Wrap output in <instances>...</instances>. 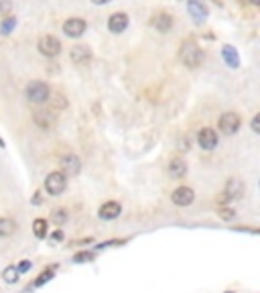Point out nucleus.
Wrapping results in <instances>:
<instances>
[{"label": "nucleus", "mask_w": 260, "mask_h": 293, "mask_svg": "<svg viewBox=\"0 0 260 293\" xmlns=\"http://www.w3.org/2000/svg\"><path fill=\"white\" fill-rule=\"evenodd\" d=\"M218 216H220L222 220H234V218H236V212H234L232 208H220Z\"/></svg>", "instance_id": "28"}, {"label": "nucleus", "mask_w": 260, "mask_h": 293, "mask_svg": "<svg viewBox=\"0 0 260 293\" xmlns=\"http://www.w3.org/2000/svg\"><path fill=\"white\" fill-rule=\"evenodd\" d=\"M179 59L185 67H189V70H195V67H199L205 59V53L203 49L199 47V45H195L193 41H185L181 45V51H179Z\"/></svg>", "instance_id": "1"}, {"label": "nucleus", "mask_w": 260, "mask_h": 293, "mask_svg": "<svg viewBox=\"0 0 260 293\" xmlns=\"http://www.w3.org/2000/svg\"><path fill=\"white\" fill-rule=\"evenodd\" d=\"M61 173L65 177H71V175H77L81 171V161H79V157L73 155V153H67V155H63L61 157Z\"/></svg>", "instance_id": "7"}, {"label": "nucleus", "mask_w": 260, "mask_h": 293, "mask_svg": "<svg viewBox=\"0 0 260 293\" xmlns=\"http://www.w3.org/2000/svg\"><path fill=\"white\" fill-rule=\"evenodd\" d=\"M16 27V16H4L2 18V27H0V33L2 35H10V31Z\"/></svg>", "instance_id": "23"}, {"label": "nucleus", "mask_w": 260, "mask_h": 293, "mask_svg": "<svg viewBox=\"0 0 260 293\" xmlns=\"http://www.w3.org/2000/svg\"><path fill=\"white\" fill-rule=\"evenodd\" d=\"M120 212H122V206L118 204V201H106V204L98 210V216L102 220H114V218L120 216Z\"/></svg>", "instance_id": "14"}, {"label": "nucleus", "mask_w": 260, "mask_h": 293, "mask_svg": "<svg viewBox=\"0 0 260 293\" xmlns=\"http://www.w3.org/2000/svg\"><path fill=\"white\" fill-rule=\"evenodd\" d=\"M67 218H69V214H67V210H65V208H57L51 214V220L57 224V226H63V224L67 222Z\"/></svg>", "instance_id": "21"}, {"label": "nucleus", "mask_w": 260, "mask_h": 293, "mask_svg": "<svg viewBox=\"0 0 260 293\" xmlns=\"http://www.w3.org/2000/svg\"><path fill=\"white\" fill-rule=\"evenodd\" d=\"M33 204H41V194H35V199H33Z\"/></svg>", "instance_id": "33"}, {"label": "nucleus", "mask_w": 260, "mask_h": 293, "mask_svg": "<svg viewBox=\"0 0 260 293\" xmlns=\"http://www.w3.org/2000/svg\"><path fill=\"white\" fill-rule=\"evenodd\" d=\"M244 184L240 182L238 177H230L228 182H226V188H224V195L232 201V199H240L244 195Z\"/></svg>", "instance_id": "10"}, {"label": "nucleus", "mask_w": 260, "mask_h": 293, "mask_svg": "<svg viewBox=\"0 0 260 293\" xmlns=\"http://www.w3.org/2000/svg\"><path fill=\"white\" fill-rule=\"evenodd\" d=\"M53 279V271L49 269V271H43L35 281H33V287H41V285H45L47 281H51Z\"/></svg>", "instance_id": "24"}, {"label": "nucleus", "mask_w": 260, "mask_h": 293, "mask_svg": "<svg viewBox=\"0 0 260 293\" xmlns=\"http://www.w3.org/2000/svg\"><path fill=\"white\" fill-rule=\"evenodd\" d=\"M153 25H155V29H157L159 33H169V31L173 29V16H171L169 12H161V14L155 16Z\"/></svg>", "instance_id": "16"}, {"label": "nucleus", "mask_w": 260, "mask_h": 293, "mask_svg": "<svg viewBox=\"0 0 260 293\" xmlns=\"http://www.w3.org/2000/svg\"><path fill=\"white\" fill-rule=\"evenodd\" d=\"M67 188V177H65L61 171H53L45 177V190L49 195H61Z\"/></svg>", "instance_id": "3"}, {"label": "nucleus", "mask_w": 260, "mask_h": 293, "mask_svg": "<svg viewBox=\"0 0 260 293\" xmlns=\"http://www.w3.org/2000/svg\"><path fill=\"white\" fill-rule=\"evenodd\" d=\"M16 232V222L12 218H0V238L12 236Z\"/></svg>", "instance_id": "19"}, {"label": "nucleus", "mask_w": 260, "mask_h": 293, "mask_svg": "<svg viewBox=\"0 0 260 293\" xmlns=\"http://www.w3.org/2000/svg\"><path fill=\"white\" fill-rule=\"evenodd\" d=\"M85 29H88V22H85L83 18H69L63 22V33L71 37V39H77L85 33Z\"/></svg>", "instance_id": "9"}, {"label": "nucleus", "mask_w": 260, "mask_h": 293, "mask_svg": "<svg viewBox=\"0 0 260 293\" xmlns=\"http://www.w3.org/2000/svg\"><path fill=\"white\" fill-rule=\"evenodd\" d=\"M169 175H171L173 179L185 177V175H187V163H185L183 159H173V161L169 163Z\"/></svg>", "instance_id": "17"}, {"label": "nucleus", "mask_w": 260, "mask_h": 293, "mask_svg": "<svg viewBox=\"0 0 260 293\" xmlns=\"http://www.w3.org/2000/svg\"><path fill=\"white\" fill-rule=\"evenodd\" d=\"M25 96L33 104H45L49 100V96H51V90H49V86L45 82H37L35 80L25 88Z\"/></svg>", "instance_id": "2"}, {"label": "nucleus", "mask_w": 260, "mask_h": 293, "mask_svg": "<svg viewBox=\"0 0 260 293\" xmlns=\"http://www.w3.org/2000/svg\"><path fill=\"white\" fill-rule=\"evenodd\" d=\"M92 2H94V4H100V6H104V4H108V2H110V0H92Z\"/></svg>", "instance_id": "32"}, {"label": "nucleus", "mask_w": 260, "mask_h": 293, "mask_svg": "<svg viewBox=\"0 0 260 293\" xmlns=\"http://www.w3.org/2000/svg\"><path fill=\"white\" fill-rule=\"evenodd\" d=\"M39 51L45 57H57L61 53V41L53 35H43L39 39Z\"/></svg>", "instance_id": "4"}, {"label": "nucleus", "mask_w": 260, "mask_h": 293, "mask_svg": "<svg viewBox=\"0 0 260 293\" xmlns=\"http://www.w3.org/2000/svg\"><path fill=\"white\" fill-rule=\"evenodd\" d=\"M238 2H242V4H246V2H250V0H238Z\"/></svg>", "instance_id": "34"}, {"label": "nucleus", "mask_w": 260, "mask_h": 293, "mask_svg": "<svg viewBox=\"0 0 260 293\" xmlns=\"http://www.w3.org/2000/svg\"><path fill=\"white\" fill-rule=\"evenodd\" d=\"M12 10V0H0V18L8 16Z\"/></svg>", "instance_id": "26"}, {"label": "nucleus", "mask_w": 260, "mask_h": 293, "mask_svg": "<svg viewBox=\"0 0 260 293\" xmlns=\"http://www.w3.org/2000/svg\"><path fill=\"white\" fill-rule=\"evenodd\" d=\"M222 57L232 70H236V67L240 65V57H238V51H236V47H232V45H226V47L222 49Z\"/></svg>", "instance_id": "18"}, {"label": "nucleus", "mask_w": 260, "mask_h": 293, "mask_svg": "<svg viewBox=\"0 0 260 293\" xmlns=\"http://www.w3.org/2000/svg\"><path fill=\"white\" fill-rule=\"evenodd\" d=\"M171 199H173V204L179 206V208H185V206H191L193 204V199H195V192L191 188H177L175 192L171 194Z\"/></svg>", "instance_id": "8"}, {"label": "nucleus", "mask_w": 260, "mask_h": 293, "mask_svg": "<svg viewBox=\"0 0 260 293\" xmlns=\"http://www.w3.org/2000/svg\"><path fill=\"white\" fill-rule=\"evenodd\" d=\"M197 143H199V147L203 151H213L215 147H218V143H220V137H218V132H215L213 128L203 126L197 132Z\"/></svg>", "instance_id": "6"}, {"label": "nucleus", "mask_w": 260, "mask_h": 293, "mask_svg": "<svg viewBox=\"0 0 260 293\" xmlns=\"http://www.w3.org/2000/svg\"><path fill=\"white\" fill-rule=\"evenodd\" d=\"M126 27H128V14L126 12H114L110 18H108V29H110V33H114V35L124 33Z\"/></svg>", "instance_id": "13"}, {"label": "nucleus", "mask_w": 260, "mask_h": 293, "mask_svg": "<svg viewBox=\"0 0 260 293\" xmlns=\"http://www.w3.org/2000/svg\"><path fill=\"white\" fill-rule=\"evenodd\" d=\"M228 293H234V291H228Z\"/></svg>", "instance_id": "35"}, {"label": "nucleus", "mask_w": 260, "mask_h": 293, "mask_svg": "<svg viewBox=\"0 0 260 293\" xmlns=\"http://www.w3.org/2000/svg\"><path fill=\"white\" fill-rule=\"evenodd\" d=\"M33 232H35V236L37 238H45L47 236V220H43V218H37L35 222H33Z\"/></svg>", "instance_id": "20"}, {"label": "nucleus", "mask_w": 260, "mask_h": 293, "mask_svg": "<svg viewBox=\"0 0 260 293\" xmlns=\"http://www.w3.org/2000/svg\"><path fill=\"white\" fill-rule=\"evenodd\" d=\"M51 238H53V240H57V242H59V240H63V232H61V230H55V232H53V236H51Z\"/></svg>", "instance_id": "31"}, {"label": "nucleus", "mask_w": 260, "mask_h": 293, "mask_svg": "<svg viewBox=\"0 0 260 293\" xmlns=\"http://www.w3.org/2000/svg\"><path fill=\"white\" fill-rule=\"evenodd\" d=\"M187 10H189V14H191V18H193L195 22H205V18H207V8L199 2V0H189Z\"/></svg>", "instance_id": "15"}, {"label": "nucleus", "mask_w": 260, "mask_h": 293, "mask_svg": "<svg viewBox=\"0 0 260 293\" xmlns=\"http://www.w3.org/2000/svg\"><path fill=\"white\" fill-rule=\"evenodd\" d=\"M18 269H16V265H10V267H6L4 271H2V277H4V281L6 283H16L18 281Z\"/></svg>", "instance_id": "22"}, {"label": "nucleus", "mask_w": 260, "mask_h": 293, "mask_svg": "<svg viewBox=\"0 0 260 293\" xmlns=\"http://www.w3.org/2000/svg\"><path fill=\"white\" fill-rule=\"evenodd\" d=\"M252 132H260V114H256L254 118H252Z\"/></svg>", "instance_id": "30"}, {"label": "nucleus", "mask_w": 260, "mask_h": 293, "mask_svg": "<svg viewBox=\"0 0 260 293\" xmlns=\"http://www.w3.org/2000/svg\"><path fill=\"white\" fill-rule=\"evenodd\" d=\"M31 267H33V263H31V261H23V263H18V267H16V269H18V273H27Z\"/></svg>", "instance_id": "29"}, {"label": "nucleus", "mask_w": 260, "mask_h": 293, "mask_svg": "<svg viewBox=\"0 0 260 293\" xmlns=\"http://www.w3.org/2000/svg\"><path fill=\"white\" fill-rule=\"evenodd\" d=\"M47 102H51V104H53V106H55L57 110H63V108H67V100H65V98H63L61 94H57V96H53V98L49 96V100H47Z\"/></svg>", "instance_id": "25"}, {"label": "nucleus", "mask_w": 260, "mask_h": 293, "mask_svg": "<svg viewBox=\"0 0 260 293\" xmlns=\"http://www.w3.org/2000/svg\"><path fill=\"white\" fill-rule=\"evenodd\" d=\"M240 124H242V120H240V116H238L236 112H224V114L220 116V120H218V126H220V130L224 134H236L238 128H240Z\"/></svg>", "instance_id": "5"}, {"label": "nucleus", "mask_w": 260, "mask_h": 293, "mask_svg": "<svg viewBox=\"0 0 260 293\" xmlns=\"http://www.w3.org/2000/svg\"><path fill=\"white\" fill-rule=\"evenodd\" d=\"M94 259V253H77L73 257V263H90Z\"/></svg>", "instance_id": "27"}, {"label": "nucleus", "mask_w": 260, "mask_h": 293, "mask_svg": "<svg viewBox=\"0 0 260 293\" xmlns=\"http://www.w3.org/2000/svg\"><path fill=\"white\" fill-rule=\"evenodd\" d=\"M69 57H71V61L75 65H85V63H90V59H92V49L88 47V45H73Z\"/></svg>", "instance_id": "11"}, {"label": "nucleus", "mask_w": 260, "mask_h": 293, "mask_svg": "<svg viewBox=\"0 0 260 293\" xmlns=\"http://www.w3.org/2000/svg\"><path fill=\"white\" fill-rule=\"evenodd\" d=\"M33 120H35V124H37L39 128L49 130V128H53V126H55L57 116L53 114V112H47V110H37L35 114H33Z\"/></svg>", "instance_id": "12"}]
</instances>
